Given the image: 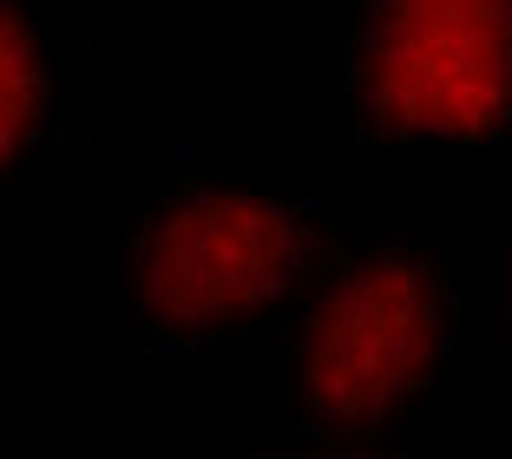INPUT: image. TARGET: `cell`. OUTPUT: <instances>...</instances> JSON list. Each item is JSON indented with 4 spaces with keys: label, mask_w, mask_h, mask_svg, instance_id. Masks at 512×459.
Masks as SVG:
<instances>
[{
    "label": "cell",
    "mask_w": 512,
    "mask_h": 459,
    "mask_svg": "<svg viewBox=\"0 0 512 459\" xmlns=\"http://www.w3.org/2000/svg\"><path fill=\"white\" fill-rule=\"evenodd\" d=\"M342 223L329 204L270 191L204 158H171L106 230V296L132 341L158 355L276 335L316 282Z\"/></svg>",
    "instance_id": "cell-1"
},
{
    "label": "cell",
    "mask_w": 512,
    "mask_h": 459,
    "mask_svg": "<svg viewBox=\"0 0 512 459\" xmlns=\"http://www.w3.org/2000/svg\"><path fill=\"white\" fill-rule=\"evenodd\" d=\"M460 322L467 282L434 237H342L296 309L276 322L270 414L289 433L329 440L401 427L447 381Z\"/></svg>",
    "instance_id": "cell-2"
},
{
    "label": "cell",
    "mask_w": 512,
    "mask_h": 459,
    "mask_svg": "<svg viewBox=\"0 0 512 459\" xmlns=\"http://www.w3.org/2000/svg\"><path fill=\"white\" fill-rule=\"evenodd\" d=\"M335 92L381 145H506L512 0H348Z\"/></svg>",
    "instance_id": "cell-3"
},
{
    "label": "cell",
    "mask_w": 512,
    "mask_h": 459,
    "mask_svg": "<svg viewBox=\"0 0 512 459\" xmlns=\"http://www.w3.org/2000/svg\"><path fill=\"white\" fill-rule=\"evenodd\" d=\"M66 119V66L27 0H0V184L20 178Z\"/></svg>",
    "instance_id": "cell-4"
},
{
    "label": "cell",
    "mask_w": 512,
    "mask_h": 459,
    "mask_svg": "<svg viewBox=\"0 0 512 459\" xmlns=\"http://www.w3.org/2000/svg\"><path fill=\"white\" fill-rule=\"evenodd\" d=\"M486 315H493L499 355H506V374H512V223L493 237V250H486Z\"/></svg>",
    "instance_id": "cell-5"
},
{
    "label": "cell",
    "mask_w": 512,
    "mask_h": 459,
    "mask_svg": "<svg viewBox=\"0 0 512 459\" xmlns=\"http://www.w3.org/2000/svg\"><path fill=\"white\" fill-rule=\"evenodd\" d=\"M243 459H401V453H381V446H362V440H329V433H302V440H283V446H256Z\"/></svg>",
    "instance_id": "cell-6"
}]
</instances>
